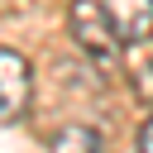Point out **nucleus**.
<instances>
[{
	"label": "nucleus",
	"instance_id": "f257e3e1",
	"mask_svg": "<svg viewBox=\"0 0 153 153\" xmlns=\"http://www.w3.org/2000/svg\"><path fill=\"white\" fill-rule=\"evenodd\" d=\"M67 29H72V43H76L105 76L124 67V33H120V24H115V14H110L105 0H72Z\"/></svg>",
	"mask_w": 153,
	"mask_h": 153
},
{
	"label": "nucleus",
	"instance_id": "f03ea898",
	"mask_svg": "<svg viewBox=\"0 0 153 153\" xmlns=\"http://www.w3.org/2000/svg\"><path fill=\"white\" fill-rule=\"evenodd\" d=\"M33 105V72L29 62L0 43V124H19Z\"/></svg>",
	"mask_w": 153,
	"mask_h": 153
},
{
	"label": "nucleus",
	"instance_id": "7ed1b4c3",
	"mask_svg": "<svg viewBox=\"0 0 153 153\" xmlns=\"http://www.w3.org/2000/svg\"><path fill=\"white\" fill-rule=\"evenodd\" d=\"M105 5H110L115 24H120L124 43H143V38H153V0H105Z\"/></svg>",
	"mask_w": 153,
	"mask_h": 153
},
{
	"label": "nucleus",
	"instance_id": "20e7f679",
	"mask_svg": "<svg viewBox=\"0 0 153 153\" xmlns=\"http://www.w3.org/2000/svg\"><path fill=\"white\" fill-rule=\"evenodd\" d=\"M48 148H57V153H72V148H100V134L86 129V124H62V129L48 139Z\"/></svg>",
	"mask_w": 153,
	"mask_h": 153
},
{
	"label": "nucleus",
	"instance_id": "39448f33",
	"mask_svg": "<svg viewBox=\"0 0 153 153\" xmlns=\"http://www.w3.org/2000/svg\"><path fill=\"white\" fill-rule=\"evenodd\" d=\"M129 86H134V96L153 110V57H143V62H129Z\"/></svg>",
	"mask_w": 153,
	"mask_h": 153
},
{
	"label": "nucleus",
	"instance_id": "423d86ee",
	"mask_svg": "<svg viewBox=\"0 0 153 153\" xmlns=\"http://www.w3.org/2000/svg\"><path fill=\"white\" fill-rule=\"evenodd\" d=\"M139 148H143V153H153V110H148V120L139 124Z\"/></svg>",
	"mask_w": 153,
	"mask_h": 153
}]
</instances>
